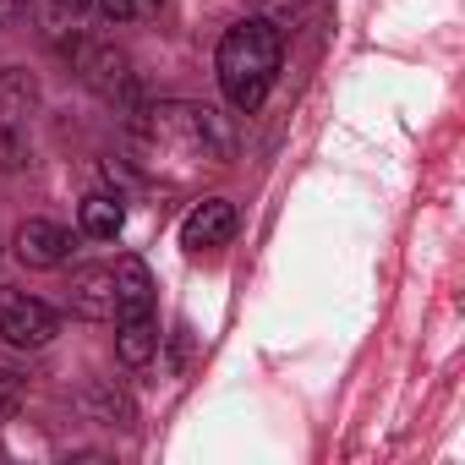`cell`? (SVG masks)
Segmentation results:
<instances>
[{
  "label": "cell",
  "mask_w": 465,
  "mask_h": 465,
  "mask_svg": "<svg viewBox=\"0 0 465 465\" xmlns=\"http://www.w3.org/2000/svg\"><path fill=\"white\" fill-rule=\"evenodd\" d=\"M280 61H285V34H280V23H269V17H242L236 28H224L219 55H213L219 94L236 104L242 115L263 110V99L274 94Z\"/></svg>",
  "instance_id": "7a4b0ae2"
},
{
  "label": "cell",
  "mask_w": 465,
  "mask_h": 465,
  "mask_svg": "<svg viewBox=\"0 0 465 465\" xmlns=\"http://www.w3.org/2000/svg\"><path fill=\"white\" fill-rule=\"evenodd\" d=\"M17 258L28 269H61L72 258V230L55 219H23L17 224Z\"/></svg>",
  "instance_id": "8992f818"
},
{
  "label": "cell",
  "mask_w": 465,
  "mask_h": 465,
  "mask_svg": "<svg viewBox=\"0 0 465 465\" xmlns=\"http://www.w3.org/2000/svg\"><path fill=\"white\" fill-rule=\"evenodd\" d=\"M230 236H236V203H230V197H203L186 213V224H181V247L186 252H213Z\"/></svg>",
  "instance_id": "5b68a950"
},
{
  "label": "cell",
  "mask_w": 465,
  "mask_h": 465,
  "mask_svg": "<svg viewBox=\"0 0 465 465\" xmlns=\"http://www.w3.org/2000/svg\"><path fill=\"white\" fill-rule=\"evenodd\" d=\"M61 334V312L28 291H0V340L17 351H45Z\"/></svg>",
  "instance_id": "3957f363"
},
{
  "label": "cell",
  "mask_w": 465,
  "mask_h": 465,
  "mask_svg": "<svg viewBox=\"0 0 465 465\" xmlns=\"http://www.w3.org/2000/svg\"><path fill=\"white\" fill-rule=\"evenodd\" d=\"M17 6H23V0H0V17H12Z\"/></svg>",
  "instance_id": "5bb4252c"
},
{
  "label": "cell",
  "mask_w": 465,
  "mask_h": 465,
  "mask_svg": "<svg viewBox=\"0 0 465 465\" xmlns=\"http://www.w3.org/2000/svg\"><path fill=\"white\" fill-rule=\"evenodd\" d=\"M132 159L148 175H192L197 164H230L236 159V132L208 104H148L132 115Z\"/></svg>",
  "instance_id": "6da1fadb"
},
{
  "label": "cell",
  "mask_w": 465,
  "mask_h": 465,
  "mask_svg": "<svg viewBox=\"0 0 465 465\" xmlns=\"http://www.w3.org/2000/svg\"><path fill=\"white\" fill-rule=\"evenodd\" d=\"M66 307L83 323H110L115 318V263H83V269H72Z\"/></svg>",
  "instance_id": "277c9868"
},
{
  "label": "cell",
  "mask_w": 465,
  "mask_h": 465,
  "mask_svg": "<svg viewBox=\"0 0 465 465\" xmlns=\"http://www.w3.org/2000/svg\"><path fill=\"white\" fill-rule=\"evenodd\" d=\"M83 6H88V0H55V12H66V17H77Z\"/></svg>",
  "instance_id": "4fadbf2b"
},
{
  "label": "cell",
  "mask_w": 465,
  "mask_h": 465,
  "mask_svg": "<svg viewBox=\"0 0 465 465\" xmlns=\"http://www.w3.org/2000/svg\"><path fill=\"white\" fill-rule=\"evenodd\" d=\"M77 224H83V236H94V242H115V236H121V224H126V208H121V197L94 192V197H83Z\"/></svg>",
  "instance_id": "9c48e42d"
},
{
  "label": "cell",
  "mask_w": 465,
  "mask_h": 465,
  "mask_svg": "<svg viewBox=\"0 0 465 465\" xmlns=\"http://www.w3.org/2000/svg\"><path fill=\"white\" fill-rule=\"evenodd\" d=\"M77 72L104 99H126L132 94V66H126V55L115 45H77Z\"/></svg>",
  "instance_id": "52a82bcc"
},
{
  "label": "cell",
  "mask_w": 465,
  "mask_h": 465,
  "mask_svg": "<svg viewBox=\"0 0 465 465\" xmlns=\"http://www.w3.org/2000/svg\"><path fill=\"white\" fill-rule=\"evenodd\" d=\"M137 318H159L153 312V274L143 258H121L115 263V318L110 323H137Z\"/></svg>",
  "instance_id": "ba28073f"
},
{
  "label": "cell",
  "mask_w": 465,
  "mask_h": 465,
  "mask_svg": "<svg viewBox=\"0 0 465 465\" xmlns=\"http://www.w3.org/2000/svg\"><path fill=\"white\" fill-rule=\"evenodd\" d=\"M23 394H28V383H23L17 372H0V421H12V416H17Z\"/></svg>",
  "instance_id": "8fae6325"
},
{
  "label": "cell",
  "mask_w": 465,
  "mask_h": 465,
  "mask_svg": "<svg viewBox=\"0 0 465 465\" xmlns=\"http://www.w3.org/2000/svg\"><path fill=\"white\" fill-rule=\"evenodd\" d=\"M104 23H132V17H148L159 0H94Z\"/></svg>",
  "instance_id": "30bf717a"
},
{
  "label": "cell",
  "mask_w": 465,
  "mask_h": 465,
  "mask_svg": "<svg viewBox=\"0 0 465 465\" xmlns=\"http://www.w3.org/2000/svg\"><path fill=\"white\" fill-rule=\"evenodd\" d=\"M258 6H263L269 23H296V17L312 12V0H258Z\"/></svg>",
  "instance_id": "7c38bea8"
}]
</instances>
